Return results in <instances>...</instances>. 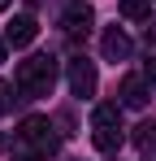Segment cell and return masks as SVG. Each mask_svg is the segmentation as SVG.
I'll return each instance as SVG.
<instances>
[{
    "instance_id": "cell-1",
    "label": "cell",
    "mask_w": 156,
    "mask_h": 161,
    "mask_svg": "<svg viewBox=\"0 0 156 161\" xmlns=\"http://www.w3.org/2000/svg\"><path fill=\"white\" fill-rule=\"evenodd\" d=\"M52 79H56V61H52L48 53L22 61V65H18V92H22V100L48 96V92H52Z\"/></svg>"
},
{
    "instance_id": "cell-2",
    "label": "cell",
    "mask_w": 156,
    "mask_h": 161,
    "mask_svg": "<svg viewBox=\"0 0 156 161\" xmlns=\"http://www.w3.org/2000/svg\"><path fill=\"white\" fill-rule=\"evenodd\" d=\"M18 139L30 144V148H39V153H56V135H52V122L48 118H26L22 126H18Z\"/></svg>"
},
{
    "instance_id": "cell-3",
    "label": "cell",
    "mask_w": 156,
    "mask_h": 161,
    "mask_svg": "<svg viewBox=\"0 0 156 161\" xmlns=\"http://www.w3.org/2000/svg\"><path fill=\"white\" fill-rule=\"evenodd\" d=\"M65 74H70V92H74V96H96V65H91L87 57L65 61Z\"/></svg>"
},
{
    "instance_id": "cell-4",
    "label": "cell",
    "mask_w": 156,
    "mask_h": 161,
    "mask_svg": "<svg viewBox=\"0 0 156 161\" xmlns=\"http://www.w3.org/2000/svg\"><path fill=\"white\" fill-rule=\"evenodd\" d=\"M100 53H104V61H130V53H134V44H130V35L122 26H108L104 31V39H100Z\"/></svg>"
},
{
    "instance_id": "cell-5",
    "label": "cell",
    "mask_w": 156,
    "mask_h": 161,
    "mask_svg": "<svg viewBox=\"0 0 156 161\" xmlns=\"http://www.w3.org/2000/svg\"><path fill=\"white\" fill-rule=\"evenodd\" d=\"M35 35H39V22H35L30 13H18V18L4 26V39H9V48H26V44H35Z\"/></svg>"
},
{
    "instance_id": "cell-6",
    "label": "cell",
    "mask_w": 156,
    "mask_h": 161,
    "mask_svg": "<svg viewBox=\"0 0 156 161\" xmlns=\"http://www.w3.org/2000/svg\"><path fill=\"white\" fill-rule=\"evenodd\" d=\"M61 26H65V35H87V31H91V9H87V4H70V9H65V18H61Z\"/></svg>"
},
{
    "instance_id": "cell-7",
    "label": "cell",
    "mask_w": 156,
    "mask_h": 161,
    "mask_svg": "<svg viewBox=\"0 0 156 161\" xmlns=\"http://www.w3.org/2000/svg\"><path fill=\"white\" fill-rule=\"evenodd\" d=\"M143 105H148V79L130 74L122 83V109H143Z\"/></svg>"
},
{
    "instance_id": "cell-8",
    "label": "cell",
    "mask_w": 156,
    "mask_h": 161,
    "mask_svg": "<svg viewBox=\"0 0 156 161\" xmlns=\"http://www.w3.org/2000/svg\"><path fill=\"white\" fill-rule=\"evenodd\" d=\"M91 144H96L100 153H117V148L126 144V126H122V122H117V126H96Z\"/></svg>"
},
{
    "instance_id": "cell-9",
    "label": "cell",
    "mask_w": 156,
    "mask_h": 161,
    "mask_svg": "<svg viewBox=\"0 0 156 161\" xmlns=\"http://www.w3.org/2000/svg\"><path fill=\"white\" fill-rule=\"evenodd\" d=\"M122 122V105H96V113H91V126H117Z\"/></svg>"
},
{
    "instance_id": "cell-10",
    "label": "cell",
    "mask_w": 156,
    "mask_h": 161,
    "mask_svg": "<svg viewBox=\"0 0 156 161\" xmlns=\"http://www.w3.org/2000/svg\"><path fill=\"white\" fill-rule=\"evenodd\" d=\"M148 9H152L148 0H122V18H130V22H143Z\"/></svg>"
},
{
    "instance_id": "cell-11",
    "label": "cell",
    "mask_w": 156,
    "mask_h": 161,
    "mask_svg": "<svg viewBox=\"0 0 156 161\" xmlns=\"http://www.w3.org/2000/svg\"><path fill=\"white\" fill-rule=\"evenodd\" d=\"M13 100H22V96H13V83H4V79H0V118L13 109Z\"/></svg>"
},
{
    "instance_id": "cell-12",
    "label": "cell",
    "mask_w": 156,
    "mask_h": 161,
    "mask_svg": "<svg viewBox=\"0 0 156 161\" xmlns=\"http://www.w3.org/2000/svg\"><path fill=\"white\" fill-rule=\"evenodd\" d=\"M48 153H39V148H22V153H13V161H44Z\"/></svg>"
},
{
    "instance_id": "cell-13",
    "label": "cell",
    "mask_w": 156,
    "mask_h": 161,
    "mask_svg": "<svg viewBox=\"0 0 156 161\" xmlns=\"http://www.w3.org/2000/svg\"><path fill=\"white\" fill-rule=\"evenodd\" d=\"M143 79H148V87H156V57L148 61V65H143Z\"/></svg>"
},
{
    "instance_id": "cell-14",
    "label": "cell",
    "mask_w": 156,
    "mask_h": 161,
    "mask_svg": "<svg viewBox=\"0 0 156 161\" xmlns=\"http://www.w3.org/2000/svg\"><path fill=\"white\" fill-rule=\"evenodd\" d=\"M148 48H156V22H148Z\"/></svg>"
},
{
    "instance_id": "cell-15",
    "label": "cell",
    "mask_w": 156,
    "mask_h": 161,
    "mask_svg": "<svg viewBox=\"0 0 156 161\" xmlns=\"http://www.w3.org/2000/svg\"><path fill=\"white\" fill-rule=\"evenodd\" d=\"M4 53H9V39H4V31H0V61H4Z\"/></svg>"
},
{
    "instance_id": "cell-16",
    "label": "cell",
    "mask_w": 156,
    "mask_h": 161,
    "mask_svg": "<svg viewBox=\"0 0 156 161\" xmlns=\"http://www.w3.org/2000/svg\"><path fill=\"white\" fill-rule=\"evenodd\" d=\"M9 4H13V0H0V13H4V9H9Z\"/></svg>"
},
{
    "instance_id": "cell-17",
    "label": "cell",
    "mask_w": 156,
    "mask_h": 161,
    "mask_svg": "<svg viewBox=\"0 0 156 161\" xmlns=\"http://www.w3.org/2000/svg\"><path fill=\"white\" fill-rule=\"evenodd\" d=\"M152 148H156V144H152Z\"/></svg>"
}]
</instances>
